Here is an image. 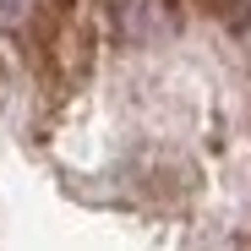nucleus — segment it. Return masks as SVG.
Here are the masks:
<instances>
[{"label": "nucleus", "instance_id": "nucleus-1", "mask_svg": "<svg viewBox=\"0 0 251 251\" xmlns=\"http://www.w3.org/2000/svg\"><path fill=\"white\" fill-rule=\"evenodd\" d=\"M38 6H44V0H0V33H22L33 17H38Z\"/></svg>", "mask_w": 251, "mask_h": 251}, {"label": "nucleus", "instance_id": "nucleus-2", "mask_svg": "<svg viewBox=\"0 0 251 251\" xmlns=\"http://www.w3.org/2000/svg\"><path fill=\"white\" fill-rule=\"evenodd\" d=\"M186 6H191L197 17H224V11L235 6V0H186Z\"/></svg>", "mask_w": 251, "mask_h": 251}, {"label": "nucleus", "instance_id": "nucleus-3", "mask_svg": "<svg viewBox=\"0 0 251 251\" xmlns=\"http://www.w3.org/2000/svg\"><path fill=\"white\" fill-rule=\"evenodd\" d=\"M44 6H50V11H60V17H76L88 0H44Z\"/></svg>", "mask_w": 251, "mask_h": 251}, {"label": "nucleus", "instance_id": "nucleus-4", "mask_svg": "<svg viewBox=\"0 0 251 251\" xmlns=\"http://www.w3.org/2000/svg\"><path fill=\"white\" fill-rule=\"evenodd\" d=\"M246 38H251V33H246Z\"/></svg>", "mask_w": 251, "mask_h": 251}]
</instances>
